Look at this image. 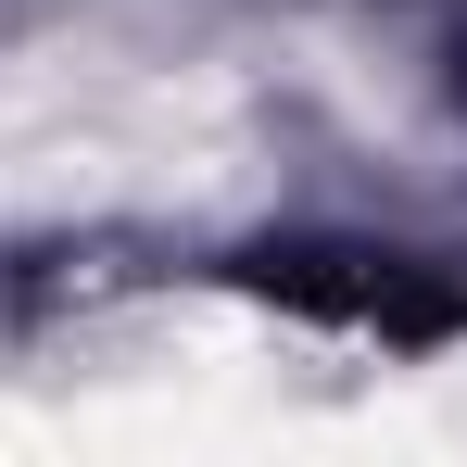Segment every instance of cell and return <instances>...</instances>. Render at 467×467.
Masks as SVG:
<instances>
[{
    "mask_svg": "<svg viewBox=\"0 0 467 467\" xmlns=\"http://www.w3.org/2000/svg\"><path fill=\"white\" fill-rule=\"evenodd\" d=\"M228 278L265 291V304H291V316H341V328H391V341H442V328H467L455 291H430V278L391 265V253H240Z\"/></svg>",
    "mask_w": 467,
    "mask_h": 467,
    "instance_id": "cell-1",
    "label": "cell"
}]
</instances>
